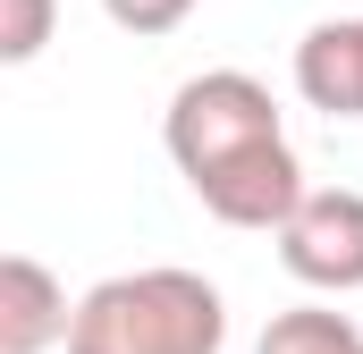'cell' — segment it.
<instances>
[{
    "label": "cell",
    "instance_id": "5",
    "mask_svg": "<svg viewBox=\"0 0 363 354\" xmlns=\"http://www.w3.org/2000/svg\"><path fill=\"white\" fill-rule=\"evenodd\" d=\"M296 93L321 118H363V17H321L296 42Z\"/></svg>",
    "mask_w": 363,
    "mask_h": 354
},
{
    "label": "cell",
    "instance_id": "8",
    "mask_svg": "<svg viewBox=\"0 0 363 354\" xmlns=\"http://www.w3.org/2000/svg\"><path fill=\"white\" fill-rule=\"evenodd\" d=\"M101 17L118 34H135V42H161V34H178L194 17V0H101Z\"/></svg>",
    "mask_w": 363,
    "mask_h": 354
},
{
    "label": "cell",
    "instance_id": "7",
    "mask_svg": "<svg viewBox=\"0 0 363 354\" xmlns=\"http://www.w3.org/2000/svg\"><path fill=\"white\" fill-rule=\"evenodd\" d=\"M60 25V0H0V68H34Z\"/></svg>",
    "mask_w": 363,
    "mask_h": 354
},
{
    "label": "cell",
    "instance_id": "1",
    "mask_svg": "<svg viewBox=\"0 0 363 354\" xmlns=\"http://www.w3.org/2000/svg\"><path fill=\"white\" fill-rule=\"evenodd\" d=\"M161 144L178 177L194 185V202L220 228H279L304 202V161L287 144V118L262 76L245 68H203L169 93Z\"/></svg>",
    "mask_w": 363,
    "mask_h": 354
},
{
    "label": "cell",
    "instance_id": "3",
    "mask_svg": "<svg viewBox=\"0 0 363 354\" xmlns=\"http://www.w3.org/2000/svg\"><path fill=\"white\" fill-rule=\"evenodd\" d=\"M279 262L313 295H363V194L355 185H304V202L271 228Z\"/></svg>",
    "mask_w": 363,
    "mask_h": 354
},
{
    "label": "cell",
    "instance_id": "6",
    "mask_svg": "<svg viewBox=\"0 0 363 354\" xmlns=\"http://www.w3.org/2000/svg\"><path fill=\"white\" fill-rule=\"evenodd\" d=\"M254 354H363V329H355V312L287 304V312H271V329L254 338Z\"/></svg>",
    "mask_w": 363,
    "mask_h": 354
},
{
    "label": "cell",
    "instance_id": "2",
    "mask_svg": "<svg viewBox=\"0 0 363 354\" xmlns=\"http://www.w3.org/2000/svg\"><path fill=\"white\" fill-rule=\"evenodd\" d=\"M228 346V304L203 270L152 262L118 270L77 295V329L68 354H220Z\"/></svg>",
    "mask_w": 363,
    "mask_h": 354
},
{
    "label": "cell",
    "instance_id": "4",
    "mask_svg": "<svg viewBox=\"0 0 363 354\" xmlns=\"http://www.w3.org/2000/svg\"><path fill=\"white\" fill-rule=\"evenodd\" d=\"M68 329H77V304L51 278V262L0 253V354H51L68 346Z\"/></svg>",
    "mask_w": 363,
    "mask_h": 354
}]
</instances>
